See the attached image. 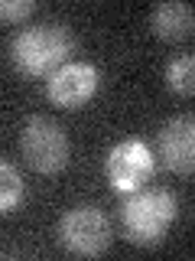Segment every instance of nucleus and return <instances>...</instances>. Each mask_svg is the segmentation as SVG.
Here are the masks:
<instances>
[{"mask_svg":"<svg viewBox=\"0 0 195 261\" xmlns=\"http://www.w3.org/2000/svg\"><path fill=\"white\" fill-rule=\"evenodd\" d=\"M75 49H78L75 33L62 20H46V23L23 27L10 39V59L23 75L43 79V75H52L59 65L72 62Z\"/></svg>","mask_w":195,"mask_h":261,"instance_id":"1","label":"nucleus"},{"mask_svg":"<svg viewBox=\"0 0 195 261\" xmlns=\"http://www.w3.org/2000/svg\"><path fill=\"white\" fill-rule=\"evenodd\" d=\"M176 216H179V199L162 186H153V190L140 186L134 193H124V202H120L124 232L137 245H159Z\"/></svg>","mask_w":195,"mask_h":261,"instance_id":"2","label":"nucleus"},{"mask_svg":"<svg viewBox=\"0 0 195 261\" xmlns=\"http://www.w3.org/2000/svg\"><path fill=\"white\" fill-rule=\"evenodd\" d=\"M23 157L36 173H59L69 163V134L46 114H32L20 134Z\"/></svg>","mask_w":195,"mask_h":261,"instance_id":"3","label":"nucleus"},{"mask_svg":"<svg viewBox=\"0 0 195 261\" xmlns=\"http://www.w3.org/2000/svg\"><path fill=\"white\" fill-rule=\"evenodd\" d=\"M59 242L72 255L98 258L111 248V222L98 206H75L59 219Z\"/></svg>","mask_w":195,"mask_h":261,"instance_id":"4","label":"nucleus"},{"mask_svg":"<svg viewBox=\"0 0 195 261\" xmlns=\"http://www.w3.org/2000/svg\"><path fill=\"white\" fill-rule=\"evenodd\" d=\"M153 167H156L153 150H150L143 141H137V137L120 141V144L108 153V179H111V186H114L117 193H134V190H140L146 179L153 176Z\"/></svg>","mask_w":195,"mask_h":261,"instance_id":"5","label":"nucleus"},{"mask_svg":"<svg viewBox=\"0 0 195 261\" xmlns=\"http://www.w3.org/2000/svg\"><path fill=\"white\" fill-rule=\"evenodd\" d=\"M98 92V69L91 62H65L49 75L46 95L59 108H81Z\"/></svg>","mask_w":195,"mask_h":261,"instance_id":"6","label":"nucleus"},{"mask_svg":"<svg viewBox=\"0 0 195 261\" xmlns=\"http://www.w3.org/2000/svg\"><path fill=\"white\" fill-rule=\"evenodd\" d=\"M156 147H159V160L166 170L182 173V176L192 173V167H195V121L189 114L169 118L156 137Z\"/></svg>","mask_w":195,"mask_h":261,"instance_id":"7","label":"nucleus"},{"mask_svg":"<svg viewBox=\"0 0 195 261\" xmlns=\"http://www.w3.org/2000/svg\"><path fill=\"white\" fill-rule=\"evenodd\" d=\"M150 27L156 36L179 43V39H189L195 30V10L185 0H169V4H156L150 13Z\"/></svg>","mask_w":195,"mask_h":261,"instance_id":"8","label":"nucleus"},{"mask_svg":"<svg viewBox=\"0 0 195 261\" xmlns=\"http://www.w3.org/2000/svg\"><path fill=\"white\" fill-rule=\"evenodd\" d=\"M166 85L173 88L176 95H182V98H189L195 92V59L189 53L169 59V65H166Z\"/></svg>","mask_w":195,"mask_h":261,"instance_id":"9","label":"nucleus"},{"mask_svg":"<svg viewBox=\"0 0 195 261\" xmlns=\"http://www.w3.org/2000/svg\"><path fill=\"white\" fill-rule=\"evenodd\" d=\"M26 196V186H23V176L16 173V167L0 160V216L13 212Z\"/></svg>","mask_w":195,"mask_h":261,"instance_id":"10","label":"nucleus"},{"mask_svg":"<svg viewBox=\"0 0 195 261\" xmlns=\"http://www.w3.org/2000/svg\"><path fill=\"white\" fill-rule=\"evenodd\" d=\"M36 13V0H0V20L20 23Z\"/></svg>","mask_w":195,"mask_h":261,"instance_id":"11","label":"nucleus"}]
</instances>
